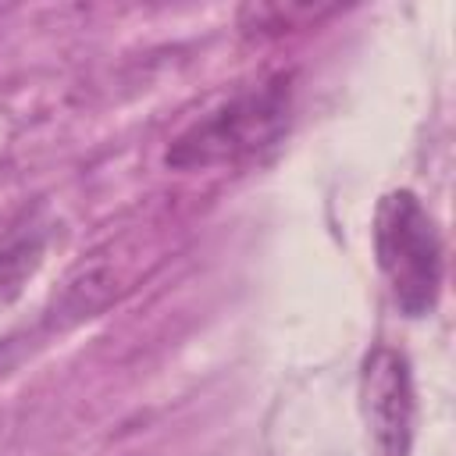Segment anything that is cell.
<instances>
[{
    "label": "cell",
    "instance_id": "cell-3",
    "mask_svg": "<svg viewBox=\"0 0 456 456\" xmlns=\"http://www.w3.org/2000/svg\"><path fill=\"white\" fill-rule=\"evenodd\" d=\"M360 413L370 456H410L417 428V392L410 360L392 346H374L360 367Z\"/></svg>",
    "mask_w": 456,
    "mask_h": 456
},
{
    "label": "cell",
    "instance_id": "cell-2",
    "mask_svg": "<svg viewBox=\"0 0 456 456\" xmlns=\"http://www.w3.org/2000/svg\"><path fill=\"white\" fill-rule=\"evenodd\" d=\"M374 253L395 306L406 317H428L442 296L445 246L435 217L410 189H392L374 210Z\"/></svg>",
    "mask_w": 456,
    "mask_h": 456
},
{
    "label": "cell",
    "instance_id": "cell-4",
    "mask_svg": "<svg viewBox=\"0 0 456 456\" xmlns=\"http://www.w3.org/2000/svg\"><path fill=\"white\" fill-rule=\"evenodd\" d=\"M43 249H46V232L32 224H18L0 239V306L18 299L25 281L43 264Z\"/></svg>",
    "mask_w": 456,
    "mask_h": 456
},
{
    "label": "cell",
    "instance_id": "cell-1",
    "mask_svg": "<svg viewBox=\"0 0 456 456\" xmlns=\"http://www.w3.org/2000/svg\"><path fill=\"white\" fill-rule=\"evenodd\" d=\"M292 125V86L289 75L264 78L239 89L203 118H196L164 153L171 171H214L242 167L274 150Z\"/></svg>",
    "mask_w": 456,
    "mask_h": 456
}]
</instances>
